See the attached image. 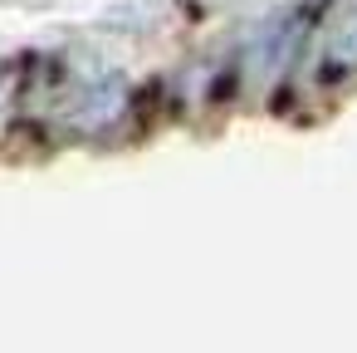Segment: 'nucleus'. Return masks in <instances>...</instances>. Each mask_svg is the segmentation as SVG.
Segmentation results:
<instances>
[{"label":"nucleus","instance_id":"1","mask_svg":"<svg viewBox=\"0 0 357 353\" xmlns=\"http://www.w3.org/2000/svg\"><path fill=\"white\" fill-rule=\"evenodd\" d=\"M298 40H303V15H284V20L264 25V35H259L255 50H250V69H255V74H279V69L294 59Z\"/></svg>","mask_w":357,"mask_h":353},{"label":"nucleus","instance_id":"2","mask_svg":"<svg viewBox=\"0 0 357 353\" xmlns=\"http://www.w3.org/2000/svg\"><path fill=\"white\" fill-rule=\"evenodd\" d=\"M328 69H357V20L333 35V45H328Z\"/></svg>","mask_w":357,"mask_h":353}]
</instances>
